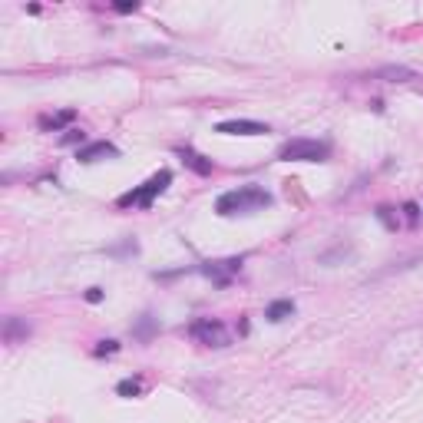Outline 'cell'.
<instances>
[{
    "label": "cell",
    "mask_w": 423,
    "mask_h": 423,
    "mask_svg": "<svg viewBox=\"0 0 423 423\" xmlns=\"http://www.w3.org/2000/svg\"><path fill=\"white\" fill-rule=\"evenodd\" d=\"M271 202H275V199H271V192L265 185L248 182V185L231 189V192H221L219 199H215V211L225 215V219H229V215H251V211L268 209Z\"/></svg>",
    "instance_id": "6da1fadb"
},
{
    "label": "cell",
    "mask_w": 423,
    "mask_h": 423,
    "mask_svg": "<svg viewBox=\"0 0 423 423\" xmlns=\"http://www.w3.org/2000/svg\"><path fill=\"white\" fill-rule=\"evenodd\" d=\"M169 182H172V172L169 169H163V172H155L153 179H145L139 189H129L126 195H119L116 199V205L119 209H153V202H155V195H163L165 189H169Z\"/></svg>",
    "instance_id": "7a4b0ae2"
},
{
    "label": "cell",
    "mask_w": 423,
    "mask_h": 423,
    "mask_svg": "<svg viewBox=\"0 0 423 423\" xmlns=\"http://www.w3.org/2000/svg\"><path fill=\"white\" fill-rule=\"evenodd\" d=\"M327 155H331V143L298 136V139H288V143L281 145L278 159L281 163H324Z\"/></svg>",
    "instance_id": "3957f363"
},
{
    "label": "cell",
    "mask_w": 423,
    "mask_h": 423,
    "mask_svg": "<svg viewBox=\"0 0 423 423\" xmlns=\"http://www.w3.org/2000/svg\"><path fill=\"white\" fill-rule=\"evenodd\" d=\"M189 337L205 347H229L231 344L229 327L221 324V321H215V317H199V321H192V324H189Z\"/></svg>",
    "instance_id": "277c9868"
},
{
    "label": "cell",
    "mask_w": 423,
    "mask_h": 423,
    "mask_svg": "<svg viewBox=\"0 0 423 423\" xmlns=\"http://www.w3.org/2000/svg\"><path fill=\"white\" fill-rule=\"evenodd\" d=\"M215 133L221 136H265L268 123H255V119H225L215 126Z\"/></svg>",
    "instance_id": "5b68a950"
},
{
    "label": "cell",
    "mask_w": 423,
    "mask_h": 423,
    "mask_svg": "<svg viewBox=\"0 0 423 423\" xmlns=\"http://www.w3.org/2000/svg\"><path fill=\"white\" fill-rule=\"evenodd\" d=\"M241 268V258H225V261H209V265H202V275L205 278H211L215 285H229L231 275Z\"/></svg>",
    "instance_id": "8992f818"
},
{
    "label": "cell",
    "mask_w": 423,
    "mask_h": 423,
    "mask_svg": "<svg viewBox=\"0 0 423 423\" xmlns=\"http://www.w3.org/2000/svg\"><path fill=\"white\" fill-rule=\"evenodd\" d=\"M77 159L79 163H99V159H119V149H116L113 143H106V139H99V143H89L83 145V149H77Z\"/></svg>",
    "instance_id": "52a82bcc"
},
{
    "label": "cell",
    "mask_w": 423,
    "mask_h": 423,
    "mask_svg": "<svg viewBox=\"0 0 423 423\" xmlns=\"http://www.w3.org/2000/svg\"><path fill=\"white\" fill-rule=\"evenodd\" d=\"M175 155H179V159H182V163L189 165L192 172H199V175H209L211 169H215V165H211V159L199 155V153L192 149V145H175Z\"/></svg>",
    "instance_id": "ba28073f"
},
{
    "label": "cell",
    "mask_w": 423,
    "mask_h": 423,
    "mask_svg": "<svg viewBox=\"0 0 423 423\" xmlns=\"http://www.w3.org/2000/svg\"><path fill=\"white\" fill-rule=\"evenodd\" d=\"M73 119H77V109H60V113H43L37 119V126L43 129V133H57V129L70 126Z\"/></svg>",
    "instance_id": "9c48e42d"
},
{
    "label": "cell",
    "mask_w": 423,
    "mask_h": 423,
    "mask_svg": "<svg viewBox=\"0 0 423 423\" xmlns=\"http://www.w3.org/2000/svg\"><path fill=\"white\" fill-rule=\"evenodd\" d=\"M291 314H295V301H271L268 308H265V317H268L271 324H281Z\"/></svg>",
    "instance_id": "30bf717a"
},
{
    "label": "cell",
    "mask_w": 423,
    "mask_h": 423,
    "mask_svg": "<svg viewBox=\"0 0 423 423\" xmlns=\"http://www.w3.org/2000/svg\"><path fill=\"white\" fill-rule=\"evenodd\" d=\"M27 334H30L27 324H20L17 317H7V327H4V341L7 344H17V337H27Z\"/></svg>",
    "instance_id": "8fae6325"
},
{
    "label": "cell",
    "mask_w": 423,
    "mask_h": 423,
    "mask_svg": "<svg viewBox=\"0 0 423 423\" xmlns=\"http://www.w3.org/2000/svg\"><path fill=\"white\" fill-rule=\"evenodd\" d=\"M143 377H126V380H119V387H116V394L119 397H139L143 394Z\"/></svg>",
    "instance_id": "7c38bea8"
},
{
    "label": "cell",
    "mask_w": 423,
    "mask_h": 423,
    "mask_svg": "<svg viewBox=\"0 0 423 423\" xmlns=\"http://www.w3.org/2000/svg\"><path fill=\"white\" fill-rule=\"evenodd\" d=\"M377 77H387L390 83H407V79H414L417 73L414 70H407V67H387V70H380Z\"/></svg>",
    "instance_id": "4fadbf2b"
},
{
    "label": "cell",
    "mask_w": 423,
    "mask_h": 423,
    "mask_svg": "<svg viewBox=\"0 0 423 423\" xmlns=\"http://www.w3.org/2000/svg\"><path fill=\"white\" fill-rule=\"evenodd\" d=\"M79 143V149H83V143H87V133L83 129H67V136L60 139V145H77Z\"/></svg>",
    "instance_id": "5bb4252c"
},
{
    "label": "cell",
    "mask_w": 423,
    "mask_h": 423,
    "mask_svg": "<svg viewBox=\"0 0 423 423\" xmlns=\"http://www.w3.org/2000/svg\"><path fill=\"white\" fill-rule=\"evenodd\" d=\"M390 211H394V209H387V205H380V209H377V219H380V221H384V225H387V229L394 231L397 225H400V221H397L394 215H390Z\"/></svg>",
    "instance_id": "9a60e30c"
},
{
    "label": "cell",
    "mask_w": 423,
    "mask_h": 423,
    "mask_svg": "<svg viewBox=\"0 0 423 423\" xmlns=\"http://www.w3.org/2000/svg\"><path fill=\"white\" fill-rule=\"evenodd\" d=\"M116 351H119V341H99V347H97V357L116 354Z\"/></svg>",
    "instance_id": "2e32d148"
},
{
    "label": "cell",
    "mask_w": 423,
    "mask_h": 423,
    "mask_svg": "<svg viewBox=\"0 0 423 423\" xmlns=\"http://www.w3.org/2000/svg\"><path fill=\"white\" fill-rule=\"evenodd\" d=\"M404 211H407V221H410V225H414V221L420 219V209H417L414 202H407V205H404Z\"/></svg>",
    "instance_id": "e0dca14e"
},
{
    "label": "cell",
    "mask_w": 423,
    "mask_h": 423,
    "mask_svg": "<svg viewBox=\"0 0 423 423\" xmlns=\"http://www.w3.org/2000/svg\"><path fill=\"white\" fill-rule=\"evenodd\" d=\"M87 301H89V304H99V301H103V288H89L87 291Z\"/></svg>",
    "instance_id": "ac0fdd59"
},
{
    "label": "cell",
    "mask_w": 423,
    "mask_h": 423,
    "mask_svg": "<svg viewBox=\"0 0 423 423\" xmlns=\"http://www.w3.org/2000/svg\"><path fill=\"white\" fill-rule=\"evenodd\" d=\"M116 10H119V13H136V10H139V4H116Z\"/></svg>",
    "instance_id": "d6986e66"
}]
</instances>
